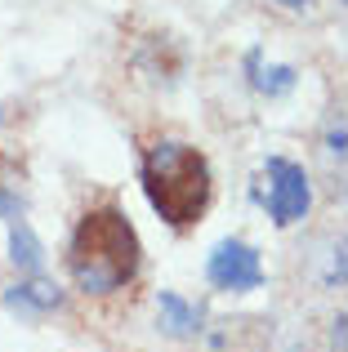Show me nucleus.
Here are the masks:
<instances>
[{
  "label": "nucleus",
  "mask_w": 348,
  "mask_h": 352,
  "mask_svg": "<svg viewBox=\"0 0 348 352\" xmlns=\"http://www.w3.org/2000/svg\"><path fill=\"white\" fill-rule=\"evenodd\" d=\"M246 72H250V85L259 89V94H268V98H277V94H290L295 89V72L290 67H263V58H259V50L246 58Z\"/></svg>",
  "instance_id": "obj_8"
},
{
  "label": "nucleus",
  "mask_w": 348,
  "mask_h": 352,
  "mask_svg": "<svg viewBox=\"0 0 348 352\" xmlns=\"http://www.w3.org/2000/svg\"><path fill=\"white\" fill-rule=\"evenodd\" d=\"M0 219H9V223H14V219H23V197H18V192H5V188H0Z\"/></svg>",
  "instance_id": "obj_9"
},
{
  "label": "nucleus",
  "mask_w": 348,
  "mask_h": 352,
  "mask_svg": "<svg viewBox=\"0 0 348 352\" xmlns=\"http://www.w3.org/2000/svg\"><path fill=\"white\" fill-rule=\"evenodd\" d=\"M63 303V290L45 281H18L5 290V308H14L18 317H41V312H54Z\"/></svg>",
  "instance_id": "obj_6"
},
{
  "label": "nucleus",
  "mask_w": 348,
  "mask_h": 352,
  "mask_svg": "<svg viewBox=\"0 0 348 352\" xmlns=\"http://www.w3.org/2000/svg\"><path fill=\"white\" fill-rule=\"evenodd\" d=\"M263 179H268V206L272 223L277 228H295L299 219H308V206H313V183H308L304 165L286 161V156H268L263 161Z\"/></svg>",
  "instance_id": "obj_3"
},
{
  "label": "nucleus",
  "mask_w": 348,
  "mask_h": 352,
  "mask_svg": "<svg viewBox=\"0 0 348 352\" xmlns=\"http://www.w3.org/2000/svg\"><path fill=\"white\" fill-rule=\"evenodd\" d=\"M139 183L148 206L161 214V223L174 232H188L206 219L210 197H215V179H210V161L201 147L179 143V138H161V143L143 147L139 161Z\"/></svg>",
  "instance_id": "obj_2"
},
{
  "label": "nucleus",
  "mask_w": 348,
  "mask_h": 352,
  "mask_svg": "<svg viewBox=\"0 0 348 352\" xmlns=\"http://www.w3.org/2000/svg\"><path fill=\"white\" fill-rule=\"evenodd\" d=\"M143 245L121 206H94L76 219L67 241V276L85 294H116L139 276Z\"/></svg>",
  "instance_id": "obj_1"
},
{
  "label": "nucleus",
  "mask_w": 348,
  "mask_h": 352,
  "mask_svg": "<svg viewBox=\"0 0 348 352\" xmlns=\"http://www.w3.org/2000/svg\"><path fill=\"white\" fill-rule=\"evenodd\" d=\"M9 263H14L18 272H27V276L45 272V245H41V236H36L23 219L9 223Z\"/></svg>",
  "instance_id": "obj_7"
},
{
  "label": "nucleus",
  "mask_w": 348,
  "mask_h": 352,
  "mask_svg": "<svg viewBox=\"0 0 348 352\" xmlns=\"http://www.w3.org/2000/svg\"><path fill=\"white\" fill-rule=\"evenodd\" d=\"M206 276L215 290L224 294H250L263 285V263H259V250L246 245V241L228 236L210 250V263H206Z\"/></svg>",
  "instance_id": "obj_4"
},
{
  "label": "nucleus",
  "mask_w": 348,
  "mask_h": 352,
  "mask_svg": "<svg viewBox=\"0 0 348 352\" xmlns=\"http://www.w3.org/2000/svg\"><path fill=\"white\" fill-rule=\"evenodd\" d=\"M281 5H290V9H299V5H304V0H281Z\"/></svg>",
  "instance_id": "obj_10"
},
{
  "label": "nucleus",
  "mask_w": 348,
  "mask_h": 352,
  "mask_svg": "<svg viewBox=\"0 0 348 352\" xmlns=\"http://www.w3.org/2000/svg\"><path fill=\"white\" fill-rule=\"evenodd\" d=\"M157 321L170 339H192L201 330V308H192L188 299H179L174 290L157 294Z\"/></svg>",
  "instance_id": "obj_5"
}]
</instances>
